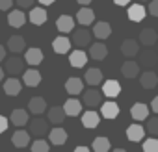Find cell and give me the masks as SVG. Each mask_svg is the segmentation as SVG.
I'll return each mask as SVG.
<instances>
[{"instance_id":"obj_1","label":"cell","mask_w":158,"mask_h":152,"mask_svg":"<svg viewBox=\"0 0 158 152\" xmlns=\"http://www.w3.org/2000/svg\"><path fill=\"white\" fill-rule=\"evenodd\" d=\"M138 54H139V65H143L147 69H152L158 65V52H154L151 46H147V50L138 52Z\"/></svg>"},{"instance_id":"obj_2","label":"cell","mask_w":158,"mask_h":152,"mask_svg":"<svg viewBox=\"0 0 158 152\" xmlns=\"http://www.w3.org/2000/svg\"><path fill=\"white\" fill-rule=\"evenodd\" d=\"M6 72H10L11 76L23 74V72H24V59L19 58L17 54H15L13 58H8V59H6Z\"/></svg>"},{"instance_id":"obj_3","label":"cell","mask_w":158,"mask_h":152,"mask_svg":"<svg viewBox=\"0 0 158 152\" xmlns=\"http://www.w3.org/2000/svg\"><path fill=\"white\" fill-rule=\"evenodd\" d=\"M101 102H102V98H101V93H99L97 89L91 87V89H88V91H82V104H86L89 110L101 106Z\"/></svg>"},{"instance_id":"obj_4","label":"cell","mask_w":158,"mask_h":152,"mask_svg":"<svg viewBox=\"0 0 158 152\" xmlns=\"http://www.w3.org/2000/svg\"><path fill=\"white\" fill-rule=\"evenodd\" d=\"M89 41H91V34H89V30H86V28L73 30V39H71V43H74L78 48L88 46V45H89Z\"/></svg>"},{"instance_id":"obj_5","label":"cell","mask_w":158,"mask_h":152,"mask_svg":"<svg viewBox=\"0 0 158 152\" xmlns=\"http://www.w3.org/2000/svg\"><path fill=\"white\" fill-rule=\"evenodd\" d=\"M139 84H141V87H145V89H154V87L158 86V74H156L152 69H147L145 72L139 74Z\"/></svg>"},{"instance_id":"obj_6","label":"cell","mask_w":158,"mask_h":152,"mask_svg":"<svg viewBox=\"0 0 158 152\" xmlns=\"http://www.w3.org/2000/svg\"><path fill=\"white\" fill-rule=\"evenodd\" d=\"M76 21L82 26H89L91 22H95V11L91 8H88V6H82L76 13Z\"/></svg>"},{"instance_id":"obj_7","label":"cell","mask_w":158,"mask_h":152,"mask_svg":"<svg viewBox=\"0 0 158 152\" xmlns=\"http://www.w3.org/2000/svg\"><path fill=\"white\" fill-rule=\"evenodd\" d=\"M69 63L76 69H80V67H86L88 63V54L82 50V48H76L73 52H69Z\"/></svg>"},{"instance_id":"obj_8","label":"cell","mask_w":158,"mask_h":152,"mask_svg":"<svg viewBox=\"0 0 158 152\" xmlns=\"http://www.w3.org/2000/svg\"><path fill=\"white\" fill-rule=\"evenodd\" d=\"M21 91H23V84H21V80L17 78V76H11V78H8V80L4 82V93H6V95L17 97Z\"/></svg>"},{"instance_id":"obj_9","label":"cell","mask_w":158,"mask_h":152,"mask_svg":"<svg viewBox=\"0 0 158 152\" xmlns=\"http://www.w3.org/2000/svg\"><path fill=\"white\" fill-rule=\"evenodd\" d=\"M48 130H50V128H48V121L37 117V119H34V121L30 122V130H28V132H32V135L41 137V135H45Z\"/></svg>"},{"instance_id":"obj_10","label":"cell","mask_w":158,"mask_h":152,"mask_svg":"<svg viewBox=\"0 0 158 152\" xmlns=\"http://www.w3.org/2000/svg\"><path fill=\"white\" fill-rule=\"evenodd\" d=\"M121 74L125 76V78H128V80L136 78V76L139 74V63H138V61H134V59L125 61V63H123V67H121Z\"/></svg>"},{"instance_id":"obj_11","label":"cell","mask_w":158,"mask_h":152,"mask_svg":"<svg viewBox=\"0 0 158 152\" xmlns=\"http://www.w3.org/2000/svg\"><path fill=\"white\" fill-rule=\"evenodd\" d=\"M56 28L60 34H71L74 30V19L71 15H61L56 21Z\"/></svg>"},{"instance_id":"obj_12","label":"cell","mask_w":158,"mask_h":152,"mask_svg":"<svg viewBox=\"0 0 158 152\" xmlns=\"http://www.w3.org/2000/svg\"><path fill=\"white\" fill-rule=\"evenodd\" d=\"M139 43L143 46H154L158 43V34L152 28H143L139 32Z\"/></svg>"},{"instance_id":"obj_13","label":"cell","mask_w":158,"mask_h":152,"mask_svg":"<svg viewBox=\"0 0 158 152\" xmlns=\"http://www.w3.org/2000/svg\"><path fill=\"white\" fill-rule=\"evenodd\" d=\"M71 45H73L71 39L65 37V35H58L52 41V48H54L56 54H67V52H71Z\"/></svg>"},{"instance_id":"obj_14","label":"cell","mask_w":158,"mask_h":152,"mask_svg":"<svg viewBox=\"0 0 158 152\" xmlns=\"http://www.w3.org/2000/svg\"><path fill=\"white\" fill-rule=\"evenodd\" d=\"M41 61H43V52H41V48L32 46V48H28V50L24 52V63H28V65H32V67H37Z\"/></svg>"},{"instance_id":"obj_15","label":"cell","mask_w":158,"mask_h":152,"mask_svg":"<svg viewBox=\"0 0 158 152\" xmlns=\"http://www.w3.org/2000/svg\"><path fill=\"white\" fill-rule=\"evenodd\" d=\"M23 82L28 86V87H37L41 84V72L37 69H30V70H24L23 72Z\"/></svg>"},{"instance_id":"obj_16","label":"cell","mask_w":158,"mask_h":152,"mask_svg":"<svg viewBox=\"0 0 158 152\" xmlns=\"http://www.w3.org/2000/svg\"><path fill=\"white\" fill-rule=\"evenodd\" d=\"M127 15H128V19H130V21L139 22V21H143V19H145L147 10H145V6H143V4H132V6H128Z\"/></svg>"},{"instance_id":"obj_17","label":"cell","mask_w":158,"mask_h":152,"mask_svg":"<svg viewBox=\"0 0 158 152\" xmlns=\"http://www.w3.org/2000/svg\"><path fill=\"white\" fill-rule=\"evenodd\" d=\"M101 122V113H97L95 110H88L82 113V124L86 128H97Z\"/></svg>"},{"instance_id":"obj_18","label":"cell","mask_w":158,"mask_h":152,"mask_svg":"<svg viewBox=\"0 0 158 152\" xmlns=\"http://www.w3.org/2000/svg\"><path fill=\"white\" fill-rule=\"evenodd\" d=\"M93 35H95L97 39H108V37L112 35V26H110L106 21H99V22H95V26H93Z\"/></svg>"},{"instance_id":"obj_19","label":"cell","mask_w":158,"mask_h":152,"mask_svg":"<svg viewBox=\"0 0 158 152\" xmlns=\"http://www.w3.org/2000/svg\"><path fill=\"white\" fill-rule=\"evenodd\" d=\"M138 52H139V43H136V39H127V41H123V45H121V54H123L125 58H134V56H138Z\"/></svg>"},{"instance_id":"obj_20","label":"cell","mask_w":158,"mask_h":152,"mask_svg":"<svg viewBox=\"0 0 158 152\" xmlns=\"http://www.w3.org/2000/svg\"><path fill=\"white\" fill-rule=\"evenodd\" d=\"M101 115H102L104 119H115V117L119 115V106H117V102L108 100V102L101 104Z\"/></svg>"},{"instance_id":"obj_21","label":"cell","mask_w":158,"mask_h":152,"mask_svg":"<svg viewBox=\"0 0 158 152\" xmlns=\"http://www.w3.org/2000/svg\"><path fill=\"white\" fill-rule=\"evenodd\" d=\"M47 117H48V122H50V124L60 126V124L65 121V111H63V108H61V106H52V108L48 110Z\"/></svg>"},{"instance_id":"obj_22","label":"cell","mask_w":158,"mask_h":152,"mask_svg":"<svg viewBox=\"0 0 158 152\" xmlns=\"http://www.w3.org/2000/svg\"><path fill=\"white\" fill-rule=\"evenodd\" d=\"M63 111H65V115L76 117L78 113L82 111V100H78V98H69V100H65V104H63Z\"/></svg>"},{"instance_id":"obj_23","label":"cell","mask_w":158,"mask_h":152,"mask_svg":"<svg viewBox=\"0 0 158 152\" xmlns=\"http://www.w3.org/2000/svg\"><path fill=\"white\" fill-rule=\"evenodd\" d=\"M24 48H26V41H24L23 35H11V37L8 39V50H10V52L19 54V52H23Z\"/></svg>"},{"instance_id":"obj_24","label":"cell","mask_w":158,"mask_h":152,"mask_svg":"<svg viewBox=\"0 0 158 152\" xmlns=\"http://www.w3.org/2000/svg\"><path fill=\"white\" fill-rule=\"evenodd\" d=\"M10 122H13L15 126H24V124H28V111L26 110H23V108H17V110H13L11 111V115H10Z\"/></svg>"},{"instance_id":"obj_25","label":"cell","mask_w":158,"mask_h":152,"mask_svg":"<svg viewBox=\"0 0 158 152\" xmlns=\"http://www.w3.org/2000/svg\"><path fill=\"white\" fill-rule=\"evenodd\" d=\"M11 143H13V146H17V148L28 146V143H30V132H26V130H17V132L11 135Z\"/></svg>"},{"instance_id":"obj_26","label":"cell","mask_w":158,"mask_h":152,"mask_svg":"<svg viewBox=\"0 0 158 152\" xmlns=\"http://www.w3.org/2000/svg\"><path fill=\"white\" fill-rule=\"evenodd\" d=\"M84 80H86V84L91 86V87L102 84V70H101V69H89V70H86Z\"/></svg>"},{"instance_id":"obj_27","label":"cell","mask_w":158,"mask_h":152,"mask_svg":"<svg viewBox=\"0 0 158 152\" xmlns=\"http://www.w3.org/2000/svg\"><path fill=\"white\" fill-rule=\"evenodd\" d=\"M65 91H67L69 95H73V97L80 95V93L84 91V82H82L80 78H69V80L65 82Z\"/></svg>"},{"instance_id":"obj_28","label":"cell","mask_w":158,"mask_h":152,"mask_svg":"<svg viewBox=\"0 0 158 152\" xmlns=\"http://www.w3.org/2000/svg\"><path fill=\"white\" fill-rule=\"evenodd\" d=\"M24 22H26V15H24L21 10H13V11L8 13V24H10V26L21 28V26H24Z\"/></svg>"},{"instance_id":"obj_29","label":"cell","mask_w":158,"mask_h":152,"mask_svg":"<svg viewBox=\"0 0 158 152\" xmlns=\"http://www.w3.org/2000/svg\"><path fill=\"white\" fill-rule=\"evenodd\" d=\"M89 56L91 59H97V61H102L106 56H108V48L104 43H93L89 46Z\"/></svg>"},{"instance_id":"obj_30","label":"cell","mask_w":158,"mask_h":152,"mask_svg":"<svg viewBox=\"0 0 158 152\" xmlns=\"http://www.w3.org/2000/svg\"><path fill=\"white\" fill-rule=\"evenodd\" d=\"M102 93L108 97V98H115L119 93H121V86L117 80H106L102 84Z\"/></svg>"},{"instance_id":"obj_31","label":"cell","mask_w":158,"mask_h":152,"mask_svg":"<svg viewBox=\"0 0 158 152\" xmlns=\"http://www.w3.org/2000/svg\"><path fill=\"white\" fill-rule=\"evenodd\" d=\"M28 110L34 113V115H41L45 110H47V102L43 97H32L28 100Z\"/></svg>"},{"instance_id":"obj_32","label":"cell","mask_w":158,"mask_h":152,"mask_svg":"<svg viewBox=\"0 0 158 152\" xmlns=\"http://www.w3.org/2000/svg\"><path fill=\"white\" fill-rule=\"evenodd\" d=\"M130 117H132L134 121H145V119L149 117V108H147V104H141V102L134 104V106L130 108Z\"/></svg>"},{"instance_id":"obj_33","label":"cell","mask_w":158,"mask_h":152,"mask_svg":"<svg viewBox=\"0 0 158 152\" xmlns=\"http://www.w3.org/2000/svg\"><path fill=\"white\" fill-rule=\"evenodd\" d=\"M143 135H145V128L141 126V124H138V122H134V124H130L128 128H127V137H128V141H141L143 139Z\"/></svg>"},{"instance_id":"obj_34","label":"cell","mask_w":158,"mask_h":152,"mask_svg":"<svg viewBox=\"0 0 158 152\" xmlns=\"http://www.w3.org/2000/svg\"><path fill=\"white\" fill-rule=\"evenodd\" d=\"M67 132L63 130V128H60V126H56V128H52V130H48V139H50V143L52 145H63L65 141H67Z\"/></svg>"},{"instance_id":"obj_35","label":"cell","mask_w":158,"mask_h":152,"mask_svg":"<svg viewBox=\"0 0 158 152\" xmlns=\"http://www.w3.org/2000/svg\"><path fill=\"white\" fill-rule=\"evenodd\" d=\"M47 19H48V13H47L43 8H34V10H32V13H30V22H32V24H35V26L45 24V22H47Z\"/></svg>"},{"instance_id":"obj_36","label":"cell","mask_w":158,"mask_h":152,"mask_svg":"<svg viewBox=\"0 0 158 152\" xmlns=\"http://www.w3.org/2000/svg\"><path fill=\"white\" fill-rule=\"evenodd\" d=\"M93 152H110V139L108 137H95Z\"/></svg>"},{"instance_id":"obj_37","label":"cell","mask_w":158,"mask_h":152,"mask_svg":"<svg viewBox=\"0 0 158 152\" xmlns=\"http://www.w3.org/2000/svg\"><path fill=\"white\" fill-rule=\"evenodd\" d=\"M48 150H50L48 143H47L45 139H41V137L32 143V152H48Z\"/></svg>"},{"instance_id":"obj_38","label":"cell","mask_w":158,"mask_h":152,"mask_svg":"<svg viewBox=\"0 0 158 152\" xmlns=\"http://www.w3.org/2000/svg\"><path fill=\"white\" fill-rule=\"evenodd\" d=\"M143 152H158V139L149 137L143 141Z\"/></svg>"},{"instance_id":"obj_39","label":"cell","mask_w":158,"mask_h":152,"mask_svg":"<svg viewBox=\"0 0 158 152\" xmlns=\"http://www.w3.org/2000/svg\"><path fill=\"white\" fill-rule=\"evenodd\" d=\"M145 130H147L151 135H158V117H151V119L147 121Z\"/></svg>"},{"instance_id":"obj_40","label":"cell","mask_w":158,"mask_h":152,"mask_svg":"<svg viewBox=\"0 0 158 152\" xmlns=\"http://www.w3.org/2000/svg\"><path fill=\"white\" fill-rule=\"evenodd\" d=\"M149 13L152 17H158V0H149Z\"/></svg>"},{"instance_id":"obj_41","label":"cell","mask_w":158,"mask_h":152,"mask_svg":"<svg viewBox=\"0 0 158 152\" xmlns=\"http://www.w3.org/2000/svg\"><path fill=\"white\" fill-rule=\"evenodd\" d=\"M15 0H0V11H10Z\"/></svg>"},{"instance_id":"obj_42","label":"cell","mask_w":158,"mask_h":152,"mask_svg":"<svg viewBox=\"0 0 158 152\" xmlns=\"http://www.w3.org/2000/svg\"><path fill=\"white\" fill-rule=\"evenodd\" d=\"M8 126H10V121H8L4 115H0V134H4V132L8 130Z\"/></svg>"},{"instance_id":"obj_43","label":"cell","mask_w":158,"mask_h":152,"mask_svg":"<svg viewBox=\"0 0 158 152\" xmlns=\"http://www.w3.org/2000/svg\"><path fill=\"white\" fill-rule=\"evenodd\" d=\"M32 2H34V0H17V6L24 10V8H30V6H32Z\"/></svg>"},{"instance_id":"obj_44","label":"cell","mask_w":158,"mask_h":152,"mask_svg":"<svg viewBox=\"0 0 158 152\" xmlns=\"http://www.w3.org/2000/svg\"><path fill=\"white\" fill-rule=\"evenodd\" d=\"M151 108H152V111H154V113H158V97H154V98H152Z\"/></svg>"},{"instance_id":"obj_45","label":"cell","mask_w":158,"mask_h":152,"mask_svg":"<svg viewBox=\"0 0 158 152\" xmlns=\"http://www.w3.org/2000/svg\"><path fill=\"white\" fill-rule=\"evenodd\" d=\"M128 2H130V0H114L115 6H128Z\"/></svg>"},{"instance_id":"obj_46","label":"cell","mask_w":158,"mask_h":152,"mask_svg":"<svg viewBox=\"0 0 158 152\" xmlns=\"http://www.w3.org/2000/svg\"><path fill=\"white\" fill-rule=\"evenodd\" d=\"M73 152H91V150H89L88 146H76V148H74Z\"/></svg>"},{"instance_id":"obj_47","label":"cell","mask_w":158,"mask_h":152,"mask_svg":"<svg viewBox=\"0 0 158 152\" xmlns=\"http://www.w3.org/2000/svg\"><path fill=\"white\" fill-rule=\"evenodd\" d=\"M2 59H6V48L0 45V61H2Z\"/></svg>"},{"instance_id":"obj_48","label":"cell","mask_w":158,"mask_h":152,"mask_svg":"<svg viewBox=\"0 0 158 152\" xmlns=\"http://www.w3.org/2000/svg\"><path fill=\"white\" fill-rule=\"evenodd\" d=\"M56 0H39V4L41 6H50V4H54Z\"/></svg>"},{"instance_id":"obj_49","label":"cell","mask_w":158,"mask_h":152,"mask_svg":"<svg viewBox=\"0 0 158 152\" xmlns=\"http://www.w3.org/2000/svg\"><path fill=\"white\" fill-rule=\"evenodd\" d=\"M78 4H82V6H89L91 4V0H76Z\"/></svg>"},{"instance_id":"obj_50","label":"cell","mask_w":158,"mask_h":152,"mask_svg":"<svg viewBox=\"0 0 158 152\" xmlns=\"http://www.w3.org/2000/svg\"><path fill=\"white\" fill-rule=\"evenodd\" d=\"M4 74H6V72L2 70V67H0V82H2V78H4Z\"/></svg>"},{"instance_id":"obj_51","label":"cell","mask_w":158,"mask_h":152,"mask_svg":"<svg viewBox=\"0 0 158 152\" xmlns=\"http://www.w3.org/2000/svg\"><path fill=\"white\" fill-rule=\"evenodd\" d=\"M112 152H127L125 148H115V150H112Z\"/></svg>"},{"instance_id":"obj_52","label":"cell","mask_w":158,"mask_h":152,"mask_svg":"<svg viewBox=\"0 0 158 152\" xmlns=\"http://www.w3.org/2000/svg\"><path fill=\"white\" fill-rule=\"evenodd\" d=\"M138 2H139V4H141V2H149V0H138Z\"/></svg>"},{"instance_id":"obj_53","label":"cell","mask_w":158,"mask_h":152,"mask_svg":"<svg viewBox=\"0 0 158 152\" xmlns=\"http://www.w3.org/2000/svg\"><path fill=\"white\" fill-rule=\"evenodd\" d=\"M156 74H158V70H156Z\"/></svg>"}]
</instances>
